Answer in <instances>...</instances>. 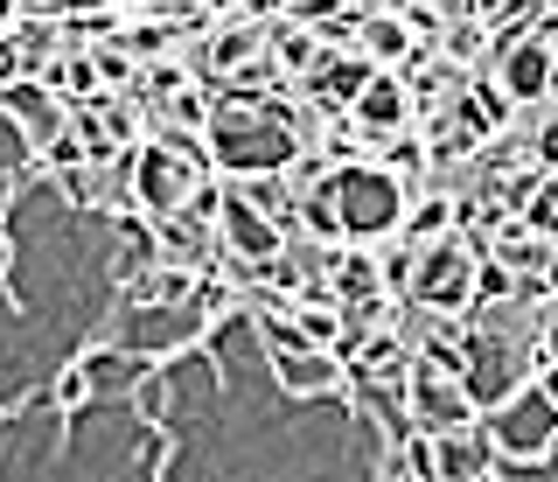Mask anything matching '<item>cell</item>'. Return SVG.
<instances>
[{"instance_id":"3957f363","label":"cell","mask_w":558,"mask_h":482,"mask_svg":"<svg viewBox=\"0 0 558 482\" xmlns=\"http://www.w3.org/2000/svg\"><path fill=\"white\" fill-rule=\"evenodd\" d=\"M14 77H28V63H22V43H14V28H0V92H8Z\"/></svg>"},{"instance_id":"7a4b0ae2","label":"cell","mask_w":558,"mask_h":482,"mask_svg":"<svg viewBox=\"0 0 558 482\" xmlns=\"http://www.w3.org/2000/svg\"><path fill=\"white\" fill-rule=\"evenodd\" d=\"M43 406L57 412V420H77L84 406H98V385H92V371H84L77 357H70V364H63V371L43 385Z\"/></svg>"},{"instance_id":"6da1fadb","label":"cell","mask_w":558,"mask_h":482,"mask_svg":"<svg viewBox=\"0 0 558 482\" xmlns=\"http://www.w3.org/2000/svg\"><path fill=\"white\" fill-rule=\"evenodd\" d=\"M272 364V385L287 391V399H349V357L328 350V342H314V350H287V357H266Z\"/></svg>"}]
</instances>
